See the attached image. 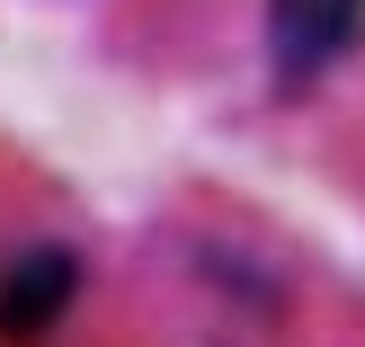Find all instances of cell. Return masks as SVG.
<instances>
[{"label":"cell","mask_w":365,"mask_h":347,"mask_svg":"<svg viewBox=\"0 0 365 347\" xmlns=\"http://www.w3.org/2000/svg\"><path fill=\"white\" fill-rule=\"evenodd\" d=\"M365 53V0H267V71L285 98L321 89Z\"/></svg>","instance_id":"7a4b0ae2"},{"label":"cell","mask_w":365,"mask_h":347,"mask_svg":"<svg viewBox=\"0 0 365 347\" xmlns=\"http://www.w3.org/2000/svg\"><path fill=\"white\" fill-rule=\"evenodd\" d=\"M89 303V259L63 232H36L0 259V347H63Z\"/></svg>","instance_id":"6da1fadb"}]
</instances>
